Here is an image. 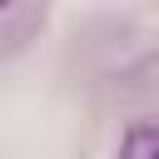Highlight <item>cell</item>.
Wrapping results in <instances>:
<instances>
[{
  "instance_id": "6da1fadb",
  "label": "cell",
  "mask_w": 159,
  "mask_h": 159,
  "mask_svg": "<svg viewBox=\"0 0 159 159\" xmlns=\"http://www.w3.org/2000/svg\"><path fill=\"white\" fill-rule=\"evenodd\" d=\"M119 159H159V124H149V119L129 124L119 139Z\"/></svg>"
}]
</instances>
